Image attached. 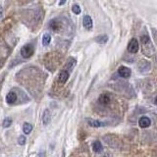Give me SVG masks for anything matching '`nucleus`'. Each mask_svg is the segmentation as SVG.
I'll return each instance as SVG.
<instances>
[{
    "instance_id": "obj_6",
    "label": "nucleus",
    "mask_w": 157,
    "mask_h": 157,
    "mask_svg": "<svg viewBox=\"0 0 157 157\" xmlns=\"http://www.w3.org/2000/svg\"><path fill=\"white\" fill-rule=\"evenodd\" d=\"M69 77H70V72L67 71L65 69H63L58 75V83H61V85H64V83L68 81Z\"/></svg>"
},
{
    "instance_id": "obj_16",
    "label": "nucleus",
    "mask_w": 157,
    "mask_h": 157,
    "mask_svg": "<svg viewBox=\"0 0 157 157\" xmlns=\"http://www.w3.org/2000/svg\"><path fill=\"white\" fill-rule=\"evenodd\" d=\"M95 41L97 43H100V44H104L108 41V36L106 35H98L95 37Z\"/></svg>"
},
{
    "instance_id": "obj_7",
    "label": "nucleus",
    "mask_w": 157,
    "mask_h": 157,
    "mask_svg": "<svg viewBox=\"0 0 157 157\" xmlns=\"http://www.w3.org/2000/svg\"><path fill=\"white\" fill-rule=\"evenodd\" d=\"M131 69L128 68L126 66H121L119 69H118V74H119L120 77L124 78H128L131 77Z\"/></svg>"
},
{
    "instance_id": "obj_11",
    "label": "nucleus",
    "mask_w": 157,
    "mask_h": 157,
    "mask_svg": "<svg viewBox=\"0 0 157 157\" xmlns=\"http://www.w3.org/2000/svg\"><path fill=\"white\" fill-rule=\"evenodd\" d=\"M86 122H88V124L91 126V127H94V128H99V127H103V126H104V123L97 121V120H94V119H91V118H88Z\"/></svg>"
},
{
    "instance_id": "obj_1",
    "label": "nucleus",
    "mask_w": 157,
    "mask_h": 157,
    "mask_svg": "<svg viewBox=\"0 0 157 157\" xmlns=\"http://www.w3.org/2000/svg\"><path fill=\"white\" fill-rule=\"evenodd\" d=\"M141 50H142V53L147 56V57H151L155 50H154V47L152 45V42H151L149 36L144 35H141Z\"/></svg>"
},
{
    "instance_id": "obj_12",
    "label": "nucleus",
    "mask_w": 157,
    "mask_h": 157,
    "mask_svg": "<svg viewBox=\"0 0 157 157\" xmlns=\"http://www.w3.org/2000/svg\"><path fill=\"white\" fill-rule=\"evenodd\" d=\"M17 100V94L16 92H14L13 91H11L8 92V94L6 95V101L7 103H9V104H13V103H15Z\"/></svg>"
},
{
    "instance_id": "obj_18",
    "label": "nucleus",
    "mask_w": 157,
    "mask_h": 157,
    "mask_svg": "<svg viewBox=\"0 0 157 157\" xmlns=\"http://www.w3.org/2000/svg\"><path fill=\"white\" fill-rule=\"evenodd\" d=\"M23 131H24V134H29L30 132L33 131V125L30 124V123H25L23 126Z\"/></svg>"
},
{
    "instance_id": "obj_24",
    "label": "nucleus",
    "mask_w": 157,
    "mask_h": 157,
    "mask_svg": "<svg viewBox=\"0 0 157 157\" xmlns=\"http://www.w3.org/2000/svg\"><path fill=\"white\" fill-rule=\"evenodd\" d=\"M64 3H65V1H61V2H60V3H59V4H60V5H62V4H64Z\"/></svg>"
},
{
    "instance_id": "obj_13",
    "label": "nucleus",
    "mask_w": 157,
    "mask_h": 157,
    "mask_svg": "<svg viewBox=\"0 0 157 157\" xmlns=\"http://www.w3.org/2000/svg\"><path fill=\"white\" fill-rule=\"evenodd\" d=\"M50 120H51V113H50V111L48 109H46V110H44L43 114H42V123L43 125H48L50 123Z\"/></svg>"
},
{
    "instance_id": "obj_9",
    "label": "nucleus",
    "mask_w": 157,
    "mask_h": 157,
    "mask_svg": "<svg viewBox=\"0 0 157 157\" xmlns=\"http://www.w3.org/2000/svg\"><path fill=\"white\" fill-rule=\"evenodd\" d=\"M83 27H85L86 30H91L92 29V26H93V23H92V20L91 18V16L86 15L85 17H83Z\"/></svg>"
},
{
    "instance_id": "obj_5",
    "label": "nucleus",
    "mask_w": 157,
    "mask_h": 157,
    "mask_svg": "<svg viewBox=\"0 0 157 157\" xmlns=\"http://www.w3.org/2000/svg\"><path fill=\"white\" fill-rule=\"evenodd\" d=\"M137 68H139V72L142 73V74H147V73L150 71L151 66L149 62H147V61H145V60H141V62L139 63V65H137Z\"/></svg>"
},
{
    "instance_id": "obj_3",
    "label": "nucleus",
    "mask_w": 157,
    "mask_h": 157,
    "mask_svg": "<svg viewBox=\"0 0 157 157\" xmlns=\"http://www.w3.org/2000/svg\"><path fill=\"white\" fill-rule=\"evenodd\" d=\"M49 28L51 29L53 32H60L62 29V22L59 19H52L49 22Z\"/></svg>"
},
{
    "instance_id": "obj_20",
    "label": "nucleus",
    "mask_w": 157,
    "mask_h": 157,
    "mask_svg": "<svg viewBox=\"0 0 157 157\" xmlns=\"http://www.w3.org/2000/svg\"><path fill=\"white\" fill-rule=\"evenodd\" d=\"M72 11L75 14L78 15V14L81 13V8H80V6H78V4H74V5H73V7H72Z\"/></svg>"
},
{
    "instance_id": "obj_15",
    "label": "nucleus",
    "mask_w": 157,
    "mask_h": 157,
    "mask_svg": "<svg viewBox=\"0 0 157 157\" xmlns=\"http://www.w3.org/2000/svg\"><path fill=\"white\" fill-rule=\"evenodd\" d=\"M92 149H93L94 152H96V153L101 152V151H102V144H101V142L98 141H94L93 144H92Z\"/></svg>"
},
{
    "instance_id": "obj_10",
    "label": "nucleus",
    "mask_w": 157,
    "mask_h": 157,
    "mask_svg": "<svg viewBox=\"0 0 157 157\" xmlns=\"http://www.w3.org/2000/svg\"><path fill=\"white\" fill-rule=\"evenodd\" d=\"M110 95L108 93H102L100 94V96L98 97V101H99L100 104L102 105H107L109 102H110Z\"/></svg>"
},
{
    "instance_id": "obj_22",
    "label": "nucleus",
    "mask_w": 157,
    "mask_h": 157,
    "mask_svg": "<svg viewBox=\"0 0 157 157\" xmlns=\"http://www.w3.org/2000/svg\"><path fill=\"white\" fill-rule=\"evenodd\" d=\"M151 30H152L153 39H154V41H155V43H156V45H157V30L156 29H151Z\"/></svg>"
},
{
    "instance_id": "obj_8",
    "label": "nucleus",
    "mask_w": 157,
    "mask_h": 157,
    "mask_svg": "<svg viewBox=\"0 0 157 157\" xmlns=\"http://www.w3.org/2000/svg\"><path fill=\"white\" fill-rule=\"evenodd\" d=\"M139 127L142 128V129L148 128L151 125V120L148 117H146V116H142V117L139 118Z\"/></svg>"
},
{
    "instance_id": "obj_17",
    "label": "nucleus",
    "mask_w": 157,
    "mask_h": 157,
    "mask_svg": "<svg viewBox=\"0 0 157 157\" xmlns=\"http://www.w3.org/2000/svg\"><path fill=\"white\" fill-rule=\"evenodd\" d=\"M50 41H51V35L47 33H44L42 36V44L44 46H47V45H49Z\"/></svg>"
},
{
    "instance_id": "obj_2",
    "label": "nucleus",
    "mask_w": 157,
    "mask_h": 157,
    "mask_svg": "<svg viewBox=\"0 0 157 157\" xmlns=\"http://www.w3.org/2000/svg\"><path fill=\"white\" fill-rule=\"evenodd\" d=\"M33 52H35V47H33V44H30V43L25 44V45L21 48V55H22V57L25 59L32 57Z\"/></svg>"
},
{
    "instance_id": "obj_21",
    "label": "nucleus",
    "mask_w": 157,
    "mask_h": 157,
    "mask_svg": "<svg viewBox=\"0 0 157 157\" xmlns=\"http://www.w3.org/2000/svg\"><path fill=\"white\" fill-rule=\"evenodd\" d=\"M26 141H27L26 136H19V139H18V144L20 145H24L25 144H26Z\"/></svg>"
},
{
    "instance_id": "obj_4",
    "label": "nucleus",
    "mask_w": 157,
    "mask_h": 157,
    "mask_svg": "<svg viewBox=\"0 0 157 157\" xmlns=\"http://www.w3.org/2000/svg\"><path fill=\"white\" fill-rule=\"evenodd\" d=\"M139 49V44L136 38H132L128 44V51L130 53H136Z\"/></svg>"
},
{
    "instance_id": "obj_23",
    "label": "nucleus",
    "mask_w": 157,
    "mask_h": 157,
    "mask_svg": "<svg viewBox=\"0 0 157 157\" xmlns=\"http://www.w3.org/2000/svg\"><path fill=\"white\" fill-rule=\"evenodd\" d=\"M154 103H155V104L157 105V96H156L155 98H154Z\"/></svg>"
},
{
    "instance_id": "obj_19",
    "label": "nucleus",
    "mask_w": 157,
    "mask_h": 157,
    "mask_svg": "<svg viewBox=\"0 0 157 157\" xmlns=\"http://www.w3.org/2000/svg\"><path fill=\"white\" fill-rule=\"evenodd\" d=\"M12 119L11 118H5L3 120V123H2V126H3L4 128H8L10 127L11 125H12Z\"/></svg>"
},
{
    "instance_id": "obj_14",
    "label": "nucleus",
    "mask_w": 157,
    "mask_h": 157,
    "mask_svg": "<svg viewBox=\"0 0 157 157\" xmlns=\"http://www.w3.org/2000/svg\"><path fill=\"white\" fill-rule=\"evenodd\" d=\"M76 60L73 57H71V58H69L68 59V61H67V63H66V66H65V70H67V71H72L73 70V68L75 67V65H76Z\"/></svg>"
}]
</instances>
